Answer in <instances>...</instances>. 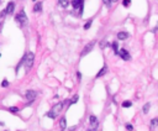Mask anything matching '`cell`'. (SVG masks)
Wrapping results in <instances>:
<instances>
[{
  "label": "cell",
  "mask_w": 158,
  "mask_h": 131,
  "mask_svg": "<svg viewBox=\"0 0 158 131\" xmlns=\"http://www.w3.org/2000/svg\"><path fill=\"white\" fill-rule=\"evenodd\" d=\"M33 58H35V54L32 52H27L26 56H25V70L28 72V70L32 68V64H33Z\"/></svg>",
  "instance_id": "6da1fadb"
},
{
  "label": "cell",
  "mask_w": 158,
  "mask_h": 131,
  "mask_svg": "<svg viewBox=\"0 0 158 131\" xmlns=\"http://www.w3.org/2000/svg\"><path fill=\"white\" fill-rule=\"evenodd\" d=\"M62 107H63V103H58V104H56V105L52 108V110L46 114V116H47V118H51V119H56L57 114L62 110Z\"/></svg>",
  "instance_id": "7a4b0ae2"
},
{
  "label": "cell",
  "mask_w": 158,
  "mask_h": 131,
  "mask_svg": "<svg viewBox=\"0 0 158 131\" xmlns=\"http://www.w3.org/2000/svg\"><path fill=\"white\" fill-rule=\"evenodd\" d=\"M15 21H16L17 24L20 25L21 27H22V26H25V25H27L28 20H27V16H26V14H25L24 10H22L20 14H17L16 16H15Z\"/></svg>",
  "instance_id": "3957f363"
},
{
  "label": "cell",
  "mask_w": 158,
  "mask_h": 131,
  "mask_svg": "<svg viewBox=\"0 0 158 131\" xmlns=\"http://www.w3.org/2000/svg\"><path fill=\"white\" fill-rule=\"evenodd\" d=\"M94 46H95V41H91V42H89V43H88V45L85 46L84 48H83V51H81V57H84L85 54H88L90 52V51H91V49H93V47Z\"/></svg>",
  "instance_id": "277c9868"
},
{
  "label": "cell",
  "mask_w": 158,
  "mask_h": 131,
  "mask_svg": "<svg viewBox=\"0 0 158 131\" xmlns=\"http://www.w3.org/2000/svg\"><path fill=\"white\" fill-rule=\"evenodd\" d=\"M36 97H37V92H35V90H27V92H26V98H27V100L30 102V104L35 102Z\"/></svg>",
  "instance_id": "5b68a950"
},
{
  "label": "cell",
  "mask_w": 158,
  "mask_h": 131,
  "mask_svg": "<svg viewBox=\"0 0 158 131\" xmlns=\"http://www.w3.org/2000/svg\"><path fill=\"white\" fill-rule=\"evenodd\" d=\"M118 54L122 58V59H124V61H130V59H131L130 53H129V52H127L125 48H121V49H120V51L118 52Z\"/></svg>",
  "instance_id": "8992f818"
},
{
  "label": "cell",
  "mask_w": 158,
  "mask_h": 131,
  "mask_svg": "<svg viewBox=\"0 0 158 131\" xmlns=\"http://www.w3.org/2000/svg\"><path fill=\"white\" fill-rule=\"evenodd\" d=\"M89 120H90V125L93 126V129H96L98 125H99V121H98L96 116H95V115H90Z\"/></svg>",
  "instance_id": "52a82bcc"
},
{
  "label": "cell",
  "mask_w": 158,
  "mask_h": 131,
  "mask_svg": "<svg viewBox=\"0 0 158 131\" xmlns=\"http://www.w3.org/2000/svg\"><path fill=\"white\" fill-rule=\"evenodd\" d=\"M14 9H15V4H14L12 1H10L8 4V6H6V9H5V12H6V14H12V12H14Z\"/></svg>",
  "instance_id": "ba28073f"
},
{
  "label": "cell",
  "mask_w": 158,
  "mask_h": 131,
  "mask_svg": "<svg viewBox=\"0 0 158 131\" xmlns=\"http://www.w3.org/2000/svg\"><path fill=\"white\" fill-rule=\"evenodd\" d=\"M42 10V3L41 1H36V4L33 6V12H40Z\"/></svg>",
  "instance_id": "9c48e42d"
},
{
  "label": "cell",
  "mask_w": 158,
  "mask_h": 131,
  "mask_svg": "<svg viewBox=\"0 0 158 131\" xmlns=\"http://www.w3.org/2000/svg\"><path fill=\"white\" fill-rule=\"evenodd\" d=\"M106 72H108V66H104V67H103L101 69L99 70V73L96 74V78H99V77H103V75H104V74L106 73Z\"/></svg>",
  "instance_id": "30bf717a"
},
{
  "label": "cell",
  "mask_w": 158,
  "mask_h": 131,
  "mask_svg": "<svg viewBox=\"0 0 158 131\" xmlns=\"http://www.w3.org/2000/svg\"><path fill=\"white\" fill-rule=\"evenodd\" d=\"M127 37H129V32L122 31V32H119L118 33V38H119V40H126Z\"/></svg>",
  "instance_id": "8fae6325"
},
{
  "label": "cell",
  "mask_w": 158,
  "mask_h": 131,
  "mask_svg": "<svg viewBox=\"0 0 158 131\" xmlns=\"http://www.w3.org/2000/svg\"><path fill=\"white\" fill-rule=\"evenodd\" d=\"M59 125H61V130H65V126H67V120H65V118H62L61 121H59Z\"/></svg>",
  "instance_id": "7c38bea8"
},
{
  "label": "cell",
  "mask_w": 158,
  "mask_h": 131,
  "mask_svg": "<svg viewBox=\"0 0 158 131\" xmlns=\"http://www.w3.org/2000/svg\"><path fill=\"white\" fill-rule=\"evenodd\" d=\"M132 107V102H130V100H126V102L122 103V108H130Z\"/></svg>",
  "instance_id": "4fadbf2b"
},
{
  "label": "cell",
  "mask_w": 158,
  "mask_h": 131,
  "mask_svg": "<svg viewBox=\"0 0 158 131\" xmlns=\"http://www.w3.org/2000/svg\"><path fill=\"white\" fill-rule=\"evenodd\" d=\"M150 108H151V104H150V103H146V104L143 105V113H145V114H147V113H148V110H150Z\"/></svg>",
  "instance_id": "5bb4252c"
},
{
  "label": "cell",
  "mask_w": 158,
  "mask_h": 131,
  "mask_svg": "<svg viewBox=\"0 0 158 131\" xmlns=\"http://www.w3.org/2000/svg\"><path fill=\"white\" fill-rule=\"evenodd\" d=\"M78 99H79V95L75 94V95L73 97V99H72V100H69V102H70V103H69V105H72V104H75V103L78 102Z\"/></svg>",
  "instance_id": "9a60e30c"
},
{
  "label": "cell",
  "mask_w": 158,
  "mask_h": 131,
  "mask_svg": "<svg viewBox=\"0 0 158 131\" xmlns=\"http://www.w3.org/2000/svg\"><path fill=\"white\" fill-rule=\"evenodd\" d=\"M69 3L70 1H68V0H59L58 1V4L61 5V6H67V5H69Z\"/></svg>",
  "instance_id": "2e32d148"
},
{
  "label": "cell",
  "mask_w": 158,
  "mask_h": 131,
  "mask_svg": "<svg viewBox=\"0 0 158 131\" xmlns=\"http://www.w3.org/2000/svg\"><path fill=\"white\" fill-rule=\"evenodd\" d=\"M91 22H93V20L90 19V20H88L86 21V24L84 25V30H88V29H90V26H91Z\"/></svg>",
  "instance_id": "e0dca14e"
},
{
  "label": "cell",
  "mask_w": 158,
  "mask_h": 131,
  "mask_svg": "<svg viewBox=\"0 0 158 131\" xmlns=\"http://www.w3.org/2000/svg\"><path fill=\"white\" fill-rule=\"evenodd\" d=\"M113 48H114V52L118 54L119 52V47H118V42H113Z\"/></svg>",
  "instance_id": "ac0fdd59"
},
{
  "label": "cell",
  "mask_w": 158,
  "mask_h": 131,
  "mask_svg": "<svg viewBox=\"0 0 158 131\" xmlns=\"http://www.w3.org/2000/svg\"><path fill=\"white\" fill-rule=\"evenodd\" d=\"M157 121H158V120L156 119V118H154V119H152V120H151V129H154V126L157 125Z\"/></svg>",
  "instance_id": "d6986e66"
},
{
  "label": "cell",
  "mask_w": 158,
  "mask_h": 131,
  "mask_svg": "<svg viewBox=\"0 0 158 131\" xmlns=\"http://www.w3.org/2000/svg\"><path fill=\"white\" fill-rule=\"evenodd\" d=\"M9 111H10V113H14V114H16L17 111H19V109H17L16 107H11V108H9Z\"/></svg>",
  "instance_id": "ffe728a7"
},
{
  "label": "cell",
  "mask_w": 158,
  "mask_h": 131,
  "mask_svg": "<svg viewBox=\"0 0 158 131\" xmlns=\"http://www.w3.org/2000/svg\"><path fill=\"white\" fill-rule=\"evenodd\" d=\"M130 0H124V1H122V5H124V6H126V8H127V6H129V5H130Z\"/></svg>",
  "instance_id": "44dd1931"
},
{
  "label": "cell",
  "mask_w": 158,
  "mask_h": 131,
  "mask_svg": "<svg viewBox=\"0 0 158 131\" xmlns=\"http://www.w3.org/2000/svg\"><path fill=\"white\" fill-rule=\"evenodd\" d=\"M105 46H106V38H104L101 41V43H100V47H101V48H105Z\"/></svg>",
  "instance_id": "7402d4cb"
},
{
  "label": "cell",
  "mask_w": 158,
  "mask_h": 131,
  "mask_svg": "<svg viewBox=\"0 0 158 131\" xmlns=\"http://www.w3.org/2000/svg\"><path fill=\"white\" fill-rule=\"evenodd\" d=\"M1 85L4 87V88H6V87L9 85V82L6 80V79H4V80H3V83H1Z\"/></svg>",
  "instance_id": "603a6c76"
},
{
  "label": "cell",
  "mask_w": 158,
  "mask_h": 131,
  "mask_svg": "<svg viewBox=\"0 0 158 131\" xmlns=\"http://www.w3.org/2000/svg\"><path fill=\"white\" fill-rule=\"evenodd\" d=\"M111 3H113V1H110V0H109V1H108V0H105V1H104V4H105L106 6H109V8L111 6Z\"/></svg>",
  "instance_id": "cb8c5ba5"
},
{
  "label": "cell",
  "mask_w": 158,
  "mask_h": 131,
  "mask_svg": "<svg viewBox=\"0 0 158 131\" xmlns=\"http://www.w3.org/2000/svg\"><path fill=\"white\" fill-rule=\"evenodd\" d=\"M126 129H127V130H132V129H134V126H132L131 124H126Z\"/></svg>",
  "instance_id": "d4e9b609"
},
{
  "label": "cell",
  "mask_w": 158,
  "mask_h": 131,
  "mask_svg": "<svg viewBox=\"0 0 158 131\" xmlns=\"http://www.w3.org/2000/svg\"><path fill=\"white\" fill-rule=\"evenodd\" d=\"M5 15H6V12H5V10H3V11H1V14H0V16H1V17H4Z\"/></svg>",
  "instance_id": "484cf974"
},
{
  "label": "cell",
  "mask_w": 158,
  "mask_h": 131,
  "mask_svg": "<svg viewBox=\"0 0 158 131\" xmlns=\"http://www.w3.org/2000/svg\"><path fill=\"white\" fill-rule=\"evenodd\" d=\"M77 75H78V79L80 80V78H81V74H80V72H78V73H77Z\"/></svg>",
  "instance_id": "4316f807"
},
{
  "label": "cell",
  "mask_w": 158,
  "mask_h": 131,
  "mask_svg": "<svg viewBox=\"0 0 158 131\" xmlns=\"http://www.w3.org/2000/svg\"><path fill=\"white\" fill-rule=\"evenodd\" d=\"M88 131H96V129H89Z\"/></svg>",
  "instance_id": "83f0119b"
},
{
  "label": "cell",
  "mask_w": 158,
  "mask_h": 131,
  "mask_svg": "<svg viewBox=\"0 0 158 131\" xmlns=\"http://www.w3.org/2000/svg\"><path fill=\"white\" fill-rule=\"evenodd\" d=\"M0 57H1V54H0Z\"/></svg>",
  "instance_id": "f1b7e54d"
}]
</instances>
